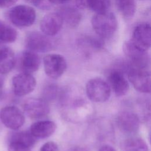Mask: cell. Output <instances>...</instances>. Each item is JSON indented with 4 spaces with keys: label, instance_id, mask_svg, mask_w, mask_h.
I'll return each mask as SVG.
<instances>
[{
    "label": "cell",
    "instance_id": "obj_1",
    "mask_svg": "<svg viewBox=\"0 0 151 151\" xmlns=\"http://www.w3.org/2000/svg\"><path fill=\"white\" fill-rule=\"evenodd\" d=\"M91 25L99 37L109 38L113 36L117 28L115 15L109 11L96 14L91 18Z\"/></svg>",
    "mask_w": 151,
    "mask_h": 151
},
{
    "label": "cell",
    "instance_id": "obj_2",
    "mask_svg": "<svg viewBox=\"0 0 151 151\" xmlns=\"http://www.w3.org/2000/svg\"><path fill=\"white\" fill-rule=\"evenodd\" d=\"M8 17L14 25L21 28L28 27L34 23L36 12L30 6L19 5L12 7L9 11Z\"/></svg>",
    "mask_w": 151,
    "mask_h": 151
},
{
    "label": "cell",
    "instance_id": "obj_3",
    "mask_svg": "<svg viewBox=\"0 0 151 151\" xmlns=\"http://www.w3.org/2000/svg\"><path fill=\"white\" fill-rule=\"evenodd\" d=\"M86 91L88 99L96 103L106 101L111 94V88L109 83L100 78L90 80L86 84Z\"/></svg>",
    "mask_w": 151,
    "mask_h": 151
},
{
    "label": "cell",
    "instance_id": "obj_4",
    "mask_svg": "<svg viewBox=\"0 0 151 151\" xmlns=\"http://www.w3.org/2000/svg\"><path fill=\"white\" fill-rule=\"evenodd\" d=\"M123 52L133 67L146 69L149 64L150 58L146 51L142 50L128 40L123 44Z\"/></svg>",
    "mask_w": 151,
    "mask_h": 151
},
{
    "label": "cell",
    "instance_id": "obj_5",
    "mask_svg": "<svg viewBox=\"0 0 151 151\" xmlns=\"http://www.w3.org/2000/svg\"><path fill=\"white\" fill-rule=\"evenodd\" d=\"M45 74L50 78L57 79L61 77L67 68L64 57L58 54H48L43 59Z\"/></svg>",
    "mask_w": 151,
    "mask_h": 151
},
{
    "label": "cell",
    "instance_id": "obj_6",
    "mask_svg": "<svg viewBox=\"0 0 151 151\" xmlns=\"http://www.w3.org/2000/svg\"><path fill=\"white\" fill-rule=\"evenodd\" d=\"M127 77L134 88L141 92L149 93L150 92V74L144 68L130 67L128 70Z\"/></svg>",
    "mask_w": 151,
    "mask_h": 151
},
{
    "label": "cell",
    "instance_id": "obj_7",
    "mask_svg": "<svg viewBox=\"0 0 151 151\" xmlns=\"http://www.w3.org/2000/svg\"><path fill=\"white\" fill-rule=\"evenodd\" d=\"M0 119L6 127L12 130L19 129L25 122L23 113L14 106H8L2 108L0 111Z\"/></svg>",
    "mask_w": 151,
    "mask_h": 151
},
{
    "label": "cell",
    "instance_id": "obj_8",
    "mask_svg": "<svg viewBox=\"0 0 151 151\" xmlns=\"http://www.w3.org/2000/svg\"><path fill=\"white\" fill-rule=\"evenodd\" d=\"M25 44L28 50L35 52H45L52 48V41L47 35L38 32L28 34L25 38Z\"/></svg>",
    "mask_w": 151,
    "mask_h": 151
},
{
    "label": "cell",
    "instance_id": "obj_9",
    "mask_svg": "<svg viewBox=\"0 0 151 151\" xmlns=\"http://www.w3.org/2000/svg\"><path fill=\"white\" fill-rule=\"evenodd\" d=\"M12 84L14 94L18 96H24L34 90L36 80L31 74L22 72L13 77Z\"/></svg>",
    "mask_w": 151,
    "mask_h": 151
},
{
    "label": "cell",
    "instance_id": "obj_10",
    "mask_svg": "<svg viewBox=\"0 0 151 151\" xmlns=\"http://www.w3.org/2000/svg\"><path fill=\"white\" fill-rule=\"evenodd\" d=\"M150 24L146 22L140 23L134 28L132 38L130 40L138 48L147 51L150 47Z\"/></svg>",
    "mask_w": 151,
    "mask_h": 151
},
{
    "label": "cell",
    "instance_id": "obj_11",
    "mask_svg": "<svg viewBox=\"0 0 151 151\" xmlns=\"http://www.w3.org/2000/svg\"><path fill=\"white\" fill-rule=\"evenodd\" d=\"M23 109L25 114L31 119L41 118L50 112L48 104L44 100L36 98H31L25 100Z\"/></svg>",
    "mask_w": 151,
    "mask_h": 151
},
{
    "label": "cell",
    "instance_id": "obj_12",
    "mask_svg": "<svg viewBox=\"0 0 151 151\" xmlns=\"http://www.w3.org/2000/svg\"><path fill=\"white\" fill-rule=\"evenodd\" d=\"M108 82L114 94L118 96H123L128 92L129 85L122 71L117 69L111 70L108 76Z\"/></svg>",
    "mask_w": 151,
    "mask_h": 151
},
{
    "label": "cell",
    "instance_id": "obj_13",
    "mask_svg": "<svg viewBox=\"0 0 151 151\" xmlns=\"http://www.w3.org/2000/svg\"><path fill=\"white\" fill-rule=\"evenodd\" d=\"M63 22L57 12L45 15L40 22L41 32L47 36H54L61 29Z\"/></svg>",
    "mask_w": 151,
    "mask_h": 151
},
{
    "label": "cell",
    "instance_id": "obj_14",
    "mask_svg": "<svg viewBox=\"0 0 151 151\" xmlns=\"http://www.w3.org/2000/svg\"><path fill=\"white\" fill-rule=\"evenodd\" d=\"M117 123L119 129L127 133H134L140 125L138 116L131 111H123L117 116Z\"/></svg>",
    "mask_w": 151,
    "mask_h": 151
},
{
    "label": "cell",
    "instance_id": "obj_15",
    "mask_svg": "<svg viewBox=\"0 0 151 151\" xmlns=\"http://www.w3.org/2000/svg\"><path fill=\"white\" fill-rule=\"evenodd\" d=\"M41 64L39 55L34 51H24L19 58V67L23 73L31 74L38 70Z\"/></svg>",
    "mask_w": 151,
    "mask_h": 151
},
{
    "label": "cell",
    "instance_id": "obj_16",
    "mask_svg": "<svg viewBox=\"0 0 151 151\" xmlns=\"http://www.w3.org/2000/svg\"><path fill=\"white\" fill-rule=\"evenodd\" d=\"M56 129V124L51 120L38 121L34 123L30 127L31 133L39 139L46 138L52 135Z\"/></svg>",
    "mask_w": 151,
    "mask_h": 151
},
{
    "label": "cell",
    "instance_id": "obj_17",
    "mask_svg": "<svg viewBox=\"0 0 151 151\" xmlns=\"http://www.w3.org/2000/svg\"><path fill=\"white\" fill-rule=\"evenodd\" d=\"M57 12L61 17L63 23H65L71 28L78 27L81 19V15L79 11L72 6H61L58 8Z\"/></svg>",
    "mask_w": 151,
    "mask_h": 151
},
{
    "label": "cell",
    "instance_id": "obj_18",
    "mask_svg": "<svg viewBox=\"0 0 151 151\" xmlns=\"http://www.w3.org/2000/svg\"><path fill=\"white\" fill-rule=\"evenodd\" d=\"M15 64L14 51L8 47L0 48V74H5L10 72Z\"/></svg>",
    "mask_w": 151,
    "mask_h": 151
},
{
    "label": "cell",
    "instance_id": "obj_19",
    "mask_svg": "<svg viewBox=\"0 0 151 151\" xmlns=\"http://www.w3.org/2000/svg\"><path fill=\"white\" fill-rule=\"evenodd\" d=\"M117 9L126 19L132 18L136 9L135 0H115Z\"/></svg>",
    "mask_w": 151,
    "mask_h": 151
},
{
    "label": "cell",
    "instance_id": "obj_20",
    "mask_svg": "<svg viewBox=\"0 0 151 151\" xmlns=\"http://www.w3.org/2000/svg\"><path fill=\"white\" fill-rule=\"evenodd\" d=\"M123 151H149L146 143L141 138L133 137L124 141L122 145Z\"/></svg>",
    "mask_w": 151,
    "mask_h": 151
},
{
    "label": "cell",
    "instance_id": "obj_21",
    "mask_svg": "<svg viewBox=\"0 0 151 151\" xmlns=\"http://www.w3.org/2000/svg\"><path fill=\"white\" fill-rule=\"evenodd\" d=\"M9 140V142H18L31 147L35 144L36 138L30 132L22 131L12 133L10 135Z\"/></svg>",
    "mask_w": 151,
    "mask_h": 151
},
{
    "label": "cell",
    "instance_id": "obj_22",
    "mask_svg": "<svg viewBox=\"0 0 151 151\" xmlns=\"http://www.w3.org/2000/svg\"><path fill=\"white\" fill-rule=\"evenodd\" d=\"M17 31L9 25L0 21V41L13 42L17 38Z\"/></svg>",
    "mask_w": 151,
    "mask_h": 151
},
{
    "label": "cell",
    "instance_id": "obj_23",
    "mask_svg": "<svg viewBox=\"0 0 151 151\" xmlns=\"http://www.w3.org/2000/svg\"><path fill=\"white\" fill-rule=\"evenodd\" d=\"M111 4L110 0H86V6L96 14L108 11Z\"/></svg>",
    "mask_w": 151,
    "mask_h": 151
},
{
    "label": "cell",
    "instance_id": "obj_24",
    "mask_svg": "<svg viewBox=\"0 0 151 151\" xmlns=\"http://www.w3.org/2000/svg\"><path fill=\"white\" fill-rule=\"evenodd\" d=\"M82 42L87 44L88 46L91 47L94 49H101L104 45V42L101 38H96L87 37L82 38Z\"/></svg>",
    "mask_w": 151,
    "mask_h": 151
},
{
    "label": "cell",
    "instance_id": "obj_25",
    "mask_svg": "<svg viewBox=\"0 0 151 151\" xmlns=\"http://www.w3.org/2000/svg\"><path fill=\"white\" fill-rule=\"evenodd\" d=\"M8 151H31L30 147L18 143V142H11L9 143L8 145Z\"/></svg>",
    "mask_w": 151,
    "mask_h": 151
},
{
    "label": "cell",
    "instance_id": "obj_26",
    "mask_svg": "<svg viewBox=\"0 0 151 151\" xmlns=\"http://www.w3.org/2000/svg\"><path fill=\"white\" fill-rule=\"evenodd\" d=\"M40 151H58V146L54 142H48L41 146Z\"/></svg>",
    "mask_w": 151,
    "mask_h": 151
},
{
    "label": "cell",
    "instance_id": "obj_27",
    "mask_svg": "<svg viewBox=\"0 0 151 151\" xmlns=\"http://www.w3.org/2000/svg\"><path fill=\"white\" fill-rule=\"evenodd\" d=\"M25 1L32 4L37 8L41 9H45L48 8V6L46 4L44 0H25Z\"/></svg>",
    "mask_w": 151,
    "mask_h": 151
},
{
    "label": "cell",
    "instance_id": "obj_28",
    "mask_svg": "<svg viewBox=\"0 0 151 151\" xmlns=\"http://www.w3.org/2000/svg\"><path fill=\"white\" fill-rule=\"evenodd\" d=\"M18 0H0V7L7 8L15 4Z\"/></svg>",
    "mask_w": 151,
    "mask_h": 151
},
{
    "label": "cell",
    "instance_id": "obj_29",
    "mask_svg": "<svg viewBox=\"0 0 151 151\" xmlns=\"http://www.w3.org/2000/svg\"><path fill=\"white\" fill-rule=\"evenodd\" d=\"M77 6L80 9H84L86 6V0H75Z\"/></svg>",
    "mask_w": 151,
    "mask_h": 151
},
{
    "label": "cell",
    "instance_id": "obj_30",
    "mask_svg": "<svg viewBox=\"0 0 151 151\" xmlns=\"http://www.w3.org/2000/svg\"><path fill=\"white\" fill-rule=\"evenodd\" d=\"M98 151H116V150L109 145H104L101 147Z\"/></svg>",
    "mask_w": 151,
    "mask_h": 151
},
{
    "label": "cell",
    "instance_id": "obj_31",
    "mask_svg": "<svg viewBox=\"0 0 151 151\" xmlns=\"http://www.w3.org/2000/svg\"><path fill=\"white\" fill-rule=\"evenodd\" d=\"M68 0H48L49 2L52 4L55 5H60V4H63L65 3Z\"/></svg>",
    "mask_w": 151,
    "mask_h": 151
},
{
    "label": "cell",
    "instance_id": "obj_32",
    "mask_svg": "<svg viewBox=\"0 0 151 151\" xmlns=\"http://www.w3.org/2000/svg\"><path fill=\"white\" fill-rule=\"evenodd\" d=\"M1 75V74H0V98L2 94V88H3V84H4V80Z\"/></svg>",
    "mask_w": 151,
    "mask_h": 151
},
{
    "label": "cell",
    "instance_id": "obj_33",
    "mask_svg": "<svg viewBox=\"0 0 151 151\" xmlns=\"http://www.w3.org/2000/svg\"><path fill=\"white\" fill-rule=\"evenodd\" d=\"M2 47V46L1 45V42H0V48H1Z\"/></svg>",
    "mask_w": 151,
    "mask_h": 151
}]
</instances>
